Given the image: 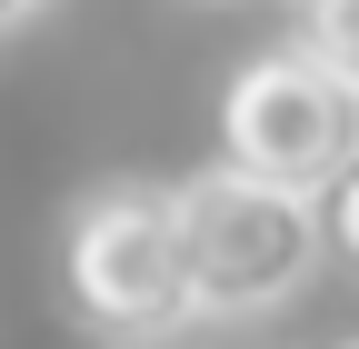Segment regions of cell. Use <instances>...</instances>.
<instances>
[{"label":"cell","instance_id":"6","mask_svg":"<svg viewBox=\"0 0 359 349\" xmlns=\"http://www.w3.org/2000/svg\"><path fill=\"white\" fill-rule=\"evenodd\" d=\"M30 11H40V0H0V30H20V20H30Z\"/></svg>","mask_w":359,"mask_h":349},{"label":"cell","instance_id":"2","mask_svg":"<svg viewBox=\"0 0 359 349\" xmlns=\"http://www.w3.org/2000/svg\"><path fill=\"white\" fill-rule=\"evenodd\" d=\"M180 240H190V289L200 320H259L280 299L309 289V270L330 259L320 190L259 180L240 160H210L180 180Z\"/></svg>","mask_w":359,"mask_h":349},{"label":"cell","instance_id":"1","mask_svg":"<svg viewBox=\"0 0 359 349\" xmlns=\"http://www.w3.org/2000/svg\"><path fill=\"white\" fill-rule=\"evenodd\" d=\"M60 310L100 349H160L200 320L170 180H100L60 220Z\"/></svg>","mask_w":359,"mask_h":349},{"label":"cell","instance_id":"5","mask_svg":"<svg viewBox=\"0 0 359 349\" xmlns=\"http://www.w3.org/2000/svg\"><path fill=\"white\" fill-rule=\"evenodd\" d=\"M320 230H330V259L359 280V160H339L320 180Z\"/></svg>","mask_w":359,"mask_h":349},{"label":"cell","instance_id":"3","mask_svg":"<svg viewBox=\"0 0 359 349\" xmlns=\"http://www.w3.org/2000/svg\"><path fill=\"white\" fill-rule=\"evenodd\" d=\"M219 160L290 180V190H320L339 160H359V90L330 60H309L299 40L259 50L219 80Z\"/></svg>","mask_w":359,"mask_h":349},{"label":"cell","instance_id":"4","mask_svg":"<svg viewBox=\"0 0 359 349\" xmlns=\"http://www.w3.org/2000/svg\"><path fill=\"white\" fill-rule=\"evenodd\" d=\"M290 40L359 90V0H290Z\"/></svg>","mask_w":359,"mask_h":349},{"label":"cell","instance_id":"7","mask_svg":"<svg viewBox=\"0 0 359 349\" xmlns=\"http://www.w3.org/2000/svg\"><path fill=\"white\" fill-rule=\"evenodd\" d=\"M330 349H359V339H330Z\"/></svg>","mask_w":359,"mask_h":349}]
</instances>
